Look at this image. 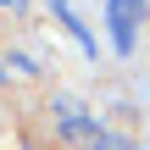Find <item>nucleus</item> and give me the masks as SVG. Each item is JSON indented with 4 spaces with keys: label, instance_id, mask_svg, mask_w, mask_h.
I'll return each mask as SVG.
<instances>
[{
    "label": "nucleus",
    "instance_id": "nucleus-4",
    "mask_svg": "<svg viewBox=\"0 0 150 150\" xmlns=\"http://www.w3.org/2000/svg\"><path fill=\"white\" fill-rule=\"evenodd\" d=\"M0 6H11V11H22V6H28V0H0Z\"/></svg>",
    "mask_w": 150,
    "mask_h": 150
},
{
    "label": "nucleus",
    "instance_id": "nucleus-1",
    "mask_svg": "<svg viewBox=\"0 0 150 150\" xmlns=\"http://www.w3.org/2000/svg\"><path fill=\"white\" fill-rule=\"evenodd\" d=\"M106 22H111V45L122 56H134L139 22H150V0H106Z\"/></svg>",
    "mask_w": 150,
    "mask_h": 150
},
{
    "label": "nucleus",
    "instance_id": "nucleus-5",
    "mask_svg": "<svg viewBox=\"0 0 150 150\" xmlns=\"http://www.w3.org/2000/svg\"><path fill=\"white\" fill-rule=\"evenodd\" d=\"M0 78H6V61H0Z\"/></svg>",
    "mask_w": 150,
    "mask_h": 150
},
{
    "label": "nucleus",
    "instance_id": "nucleus-2",
    "mask_svg": "<svg viewBox=\"0 0 150 150\" xmlns=\"http://www.w3.org/2000/svg\"><path fill=\"white\" fill-rule=\"evenodd\" d=\"M56 122H61V139H72V145H89V150H95V139L106 134L95 117H83V106H78V100H56Z\"/></svg>",
    "mask_w": 150,
    "mask_h": 150
},
{
    "label": "nucleus",
    "instance_id": "nucleus-3",
    "mask_svg": "<svg viewBox=\"0 0 150 150\" xmlns=\"http://www.w3.org/2000/svg\"><path fill=\"white\" fill-rule=\"evenodd\" d=\"M50 11H56V17H61V28H67V33H72V39H78V45H83L89 56H95V39H89V28H83V22L72 17V6H67V0H50Z\"/></svg>",
    "mask_w": 150,
    "mask_h": 150
}]
</instances>
